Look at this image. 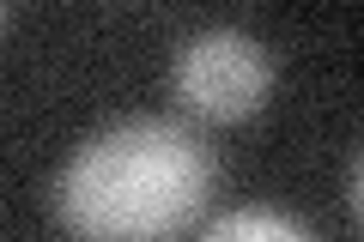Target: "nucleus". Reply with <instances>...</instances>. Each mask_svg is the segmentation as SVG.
I'll list each match as a JSON object with an SVG mask.
<instances>
[{
  "label": "nucleus",
  "mask_w": 364,
  "mask_h": 242,
  "mask_svg": "<svg viewBox=\"0 0 364 242\" xmlns=\"http://www.w3.org/2000/svg\"><path fill=\"white\" fill-rule=\"evenodd\" d=\"M170 91L200 121H243L273 91V55L249 31H231V25L200 31L170 61Z\"/></svg>",
  "instance_id": "obj_2"
},
{
  "label": "nucleus",
  "mask_w": 364,
  "mask_h": 242,
  "mask_svg": "<svg viewBox=\"0 0 364 242\" xmlns=\"http://www.w3.org/2000/svg\"><path fill=\"white\" fill-rule=\"evenodd\" d=\"M207 230L213 242H231V236H279V242H291V236H310V224L304 218H291V212H225V218H207Z\"/></svg>",
  "instance_id": "obj_3"
},
{
  "label": "nucleus",
  "mask_w": 364,
  "mask_h": 242,
  "mask_svg": "<svg viewBox=\"0 0 364 242\" xmlns=\"http://www.w3.org/2000/svg\"><path fill=\"white\" fill-rule=\"evenodd\" d=\"M13 25V0H0V31Z\"/></svg>",
  "instance_id": "obj_5"
},
{
  "label": "nucleus",
  "mask_w": 364,
  "mask_h": 242,
  "mask_svg": "<svg viewBox=\"0 0 364 242\" xmlns=\"http://www.w3.org/2000/svg\"><path fill=\"white\" fill-rule=\"evenodd\" d=\"M219 182V158L188 121L128 115L73 145L49 188L55 224L73 236H182L195 230Z\"/></svg>",
  "instance_id": "obj_1"
},
{
  "label": "nucleus",
  "mask_w": 364,
  "mask_h": 242,
  "mask_svg": "<svg viewBox=\"0 0 364 242\" xmlns=\"http://www.w3.org/2000/svg\"><path fill=\"white\" fill-rule=\"evenodd\" d=\"M358 182H364L358 158H346V212H352V230H358Z\"/></svg>",
  "instance_id": "obj_4"
}]
</instances>
